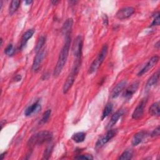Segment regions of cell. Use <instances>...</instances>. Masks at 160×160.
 Masks as SVG:
<instances>
[{"label":"cell","mask_w":160,"mask_h":160,"mask_svg":"<svg viewBox=\"0 0 160 160\" xmlns=\"http://www.w3.org/2000/svg\"><path fill=\"white\" fill-rule=\"evenodd\" d=\"M45 42H46V38L44 36H41L39 38L35 47V51L36 52H39L42 49V48L44 45Z\"/></svg>","instance_id":"cb8c5ba5"},{"label":"cell","mask_w":160,"mask_h":160,"mask_svg":"<svg viewBox=\"0 0 160 160\" xmlns=\"http://www.w3.org/2000/svg\"><path fill=\"white\" fill-rule=\"evenodd\" d=\"M51 2L53 4V5H56L57 3L59 2V1H51Z\"/></svg>","instance_id":"e575fe53"},{"label":"cell","mask_w":160,"mask_h":160,"mask_svg":"<svg viewBox=\"0 0 160 160\" xmlns=\"http://www.w3.org/2000/svg\"><path fill=\"white\" fill-rule=\"evenodd\" d=\"M126 84H127V81L126 80H122L119 83H118L117 85L114 87V88L112 91L111 97L112 98H116L119 95L120 92L122 91V89L125 88Z\"/></svg>","instance_id":"5bb4252c"},{"label":"cell","mask_w":160,"mask_h":160,"mask_svg":"<svg viewBox=\"0 0 160 160\" xmlns=\"http://www.w3.org/2000/svg\"><path fill=\"white\" fill-rule=\"evenodd\" d=\"M135 11L133 7H125L120 9L116 13V16L120 20L125 19L130 17Z\"/></svg>","instance_id":"ba28073f"},{"label":"cell","mask_w":160,"mask_h":160,"mask_svg":"<svg viewBox=\"0 0 160 160\" xmlns=\"http://www.w3.org/2000/svg\"><path fill=\"white\" fill-rule=\"evenodd\" d=\"M139 87V82H134L130 85L124 92L123 97L126 99H129L132 98L133 94L136 92Z\"/></svg>","instance_id":"7c38bea8"},{"label":"cell","mask_w":160,"mask_h":160,"mask_svg":"<svg viewBox=\"0 0 160 160\" xmlns=\"http://www.w3.org/2000/svg\"><path fill=\"white\" fill-rule=\"evenodd\" d=\"M34 30L32 29L28 30L24 34L22 35L21 38V45H20V49H22L25 45L26 44L28 41L33 36L34 33Z\"/></svg>","instance_id":"e0dca14e"},{"label":"cell","mask_w":160,"mask_h":160,"mask_svg":"<svg viewBox=\"0 0 160 160\" xmlns=\"http://www.w3.org/2000/svg\"><path fill=\"white\" fill-rule=\"evenodd\" d=\"M21 1L18 0H13L11 2L9 8V13L10 15L13 14L18 9L20 5Z\"/></svg>","instance_id":"44dd1931"},{"label":"cell","mask_w":160,"mask_h":160,"mask_svg":"<svg viewBox=\"0 0 160 160\" xmlns=\"http://www.w3.org/2000/svg\"><path fill=\"white\" fill-rule=\"evenodd\" d=\"M51 109H47L43 114L42 115V119H41V122L42 123H46L48 120L49 119V117H50V115H51Z\"/></svg>","instance_id":"484cf974"},{"label":"cell","mask_w":160,"mask_h":160,"mask_svg":"<svg viewBox=\"0 0 160 160\" xmlns=\"http://www.w3.org/2000/svg\"><path fill=\"white\" fill-rule=\"evenodd\" d=\"M14 47L12 46V44H8V46L6 48L5 50H4V52L6 55L8 56H12L13 55V54L14 53Z\"/></svg>","instance_id":"d4e9b609"},{"label":"cell","mask_w":160,"mask_h":160,"mask_svg":"<svg viewBox=\"0 0 160 160\" xmlns=\"http://www.w3.org/2000/svg\"><path fill=\"white\" fill-rule=\"evenodd\" d=\"M41 109V104L38 102H36L31 104V106H28L25 111H24V115L26 116H30L33 114L38 113Z\"/></svg>","instance_id":"4fadbf2b"},{"label":"cell","mask_w":160,"mask_h":160,"mask_svg":"<svg viewBox=\"0 0 160 160\" xmlns=\"http://www.w3.org/2000/svg\"><path fill=\"white\" fill-rule=\"evenodd\" d=\"M82 48V38L81 36H78L74 39L72 44V51L76 59H81V51Z\"/></svg>","instance_id":"5b68a950"},{"label":"cell","mask_w":160,"mask_h":160,"mask_svg":"<svg viewBox=\"0 0 160 160\" xmlns=\"http://www.w3.org/2000/svg\"><path fill=\"white\" fill-rule=\"evenodd\" d=\"M108 47L107 44H104L102 46L101 51L98 54L96 58L92 61V62L90 65L88 70V72L89 74H92L100 67L104 58H106V56L108 52Z\"/></svg>","instance_id":"3957f363"},{"label":"cell","mask_w":160,"mask_h":160,"mask_svg":"<svg viewBox=\"0 0 160 160\" xmlns=\"http://www.w3.org/2000/svg\"><path fill=\"white\" fill-rule=\"evenodd\" d=\"M71 138L74 142L77 143L82 142L86 138V134L84 132H78L74 134Z\"/></svg>","instance_id":"ffe728a7"},{"label":"cell","mask_w":160,"mask_h":160,"mask_svg":"<svg viewBox=\"0 0 160 160\" xmlns=\"http://www.w3.org/2000/svg\"><path fill=\"white\" fill-rule=\"evenodd\" d=\"M112 108H113V106L112 103H108L106 104L102 114V117H101L102 120H103L104 118L108 117L109 115V114H111V112L112 111Z\"/></svg>","instance_id":"603a6c76"},{"label":"cell","mask_w":160,"mask_h":160,"mask_svg":"<svg viewBox=\"0 0 160 160\" xmlns=\"http://www.w3.org/2000/svg\"><path fill=\"white\" fill-rule=\"evenodd\" d=\"M21 76L19 74H18L14 77V81H21Z\"/></svg>","instance_id":"4dcf8cb0"},{"label":"cell","mask_w":160,"mask_h":160,"mask_svg":"<svg viewBox=\"0 0 160 160\" xmlns=\"http://www.w3.org/2000/svg\"><path fill=\"white\" fill-rule=\"evenodd\" d=\"M160 24V18H159V12H156L154 16V20L152 21L151 24L150 26H158Z\"/></svg>","instance_id":"4316f807"},{"label":"cell","mask_w":160,"mask_h":160,"mask_svg":"<svg viewBox=\"0 0 160 160\" xmlns=\"http://www.w3.org/2000/svg\"><path fill=\"white\" fill-rule=\"evenodd\" d=\"M155 48L157 49L159 48V41H158L156 44H155Z\"/></svg>","instance_id":"d6a6232c"},{"label":"cell","mask_w":160,"mask_h":160,"mask_svg":"<svg viewBox=\"0 0 160 160\" xmlns=\"http://www.w3.org/2000/svg\"><path fill=\"white\" fill-rule=\"evenodd\" d=\"M159 58L158 56L155 55L152 56L144 65V66L139 71L138 73V76H142L144 74L146 73L148 71H149L150 69H151L159 61Z\"/></svg>","instance_id":"52a82bcc"},{"label":"cell","mask_w":160,"mask_h":160,"mask_svg":"<svg viewBox=\"0 0 160 160\" xmlns=\"http://www.w3.org/2000/svg\"><path fill=\"white\" fill-rule=\"evenodd\" d=\"M149 112L151 116H159L160 114V109H159V102H154L151 104L149 109Z\"/></svg>","instance_id":"d6986e66"},{"label":"cell","mask_w":160,"mask_h":160,"mask_svg":"<svg viewBox=\"0 0 160 160\" xmlns=\"http://www.w3.org/2000/svg\"><path fill=\"white\" fill-rule=\"evenodd\" d=\"M32 2V1H25V3H26L27 5L30 4H31Z\"/></svg>","instance_id":"836d02e7"},{"label":"cell","mask_w":160,"mask_h":160,"mask_svg":"<svg viewBox=\"0 0 160 160\" xmlns=\"http://www.w3.org/2000/svg\"><path fill=\"white\" fill-rule=\"evenodd\" d=\"M78 73V72H77L74 70H72V69L71 70V73L67 77V78L64 82V84L63 85L62 91H63L64 94H66L68 92V91L69 90V89L72 87Z\"/></svg>","instance_id":"8992f818"},{"label":"cell","mask_w":160,"mask_h":160,"mask_svg":"<svg viewBox=\"0 0 160 160\" xmlns=\"http://www.w3.org/2000/svg\"><path fill=\"white\" fill-rule=\"evenodd\" d=\"M6 154V152H2V154H1V155H0V159H4V157L5 156V154Z\"/></svg>","instance_id":"1f68e13d"},{"label":"cell","mask_w":160,"mask_h":160,"mask_svg":"<svg viewBox=\"0 0 160 160\" xmlns=\"http://www.w3.org/2000/svg\"><path fill=\"white\" fill-rule=\"evenodd\" d=\"M70 45H71V36L65 38L64 44L60 51L57 63L54 69L53 75L54 77H58L61 74L62 69H63L66 62V61L68 57Z\"/></svg>","instance_id":"6da1fadb"},{"label":"cell","mask_w":160,"mask_h":160,"mask_svg":"<svg viewBox=\"0 0 160 160\" xmlns=\"http://www.w3.org/2000/svg\"><path fill=\"white\" fill-rule=\"evenodd\" d=\"M146 102H147L146 99H144L141 101V102L136 106V108H135V109L134 110L132 114V119H138L142 116L144 111V108L146 104Z\"/></svg>","instance_id":"9c48e42d"},{"label":"cell","mask_w":160,"mask_h":160,"mask_svg":"<svg viewBox=\"0 0 160 160\" xmlns=\"http://www.w3.org/2000/svg\"><path fill=\"white\" fill-rule=\"evenodd\" d=\"M160 134V127L158 126L155 129H154L151 134V137H156V136H159Z\"/></svg>","instance_id":"f546056e"},{"label":"cell","mask_w":160,"mask_h":160,"mask_svg":"<svg viewBox=\"0 0 160 160\" xmlns=\"http://www.w3.org/2000/svg\"><path fill=\"white\" fill-rule=\"evenodd\" d=\"M45 51L41 49L39 52H36V55L34 57L33 62H32V69L34 71H37L39 68L40 66L42 63V61L45 56Z\"/></svg>","instance_id":"30bf717a"},{"label":"cell","mask_w":160,"mask_h":160,"mask_svg":"<svg viewBox=\"0 0 160 160\" xmlns=\"http://www.w3.org/2000/svg\"><path fill=\"white\" fill-rule=\"evenodd\" d=\"M117 132V129H109L102 138L98 140L96 143V148L98 149L102 147L105 144H106L112 138H114L116 135Z\"/></svg>","instance_id":"277c9868"},{"label":"cell","mask_w":160,"mask_h":160,"mask_svg":"<svg viewBox=\"0 0 160 160\" xmlns=\"http://www.w3.org/2000/svg\"><path fill=\"white\" fill-rule=\"evenodd\" d=\"M73 24V20L72 18H69L64 22L63 26L62 27V34L65 36V38L71 36V33L72 31Z\"/></svg>","instance_id":"8fae6325"},{"label":"cell","mask_w":160,"mask_h":160,"mask_svg":"<svg viewBox=\"0 0 160 160\" xmlns=\"http://www.w3.org/2000/svg\"><path fill=\"white\" fill-rule=\"evenodd\" d=\"M133 156V151L132 149H126L125 150L121 155L119 157V159L121 160H128L131 159Z\"/></svg>","instance_id":"7402d4cb"},{"label":"cell","mask_w":160,"mask_h":160,"mask_svg":"<svg viewBox=\"0 0 160 160\" xmlns=\"http://www.w3.org/2000/svg\"><path fill=\"white\" fill-rule=\"evenodd\" d=\"M146 134L147 133L146 131H141L140 132H138L136 134H134V136H133L132 141H131L132 145L134 146H136L138 145L139 143H141L143 139L146 136Z\"/></svg>","instance_id":"2e32d148"},{"label":"cell","mask_w":160,"mask_h":160,"mask_svg":"<svg viewBox=\"0 0 160 160\" xmlns=\"http://www.w3.org/2000/svg\"><path fill=\"white\" fill-rule=\"evenodd\" d=\"M52 138V134L48 131H44L32 135L28 142L29 148H33L36 145H41L44 143L50 142Z\"/></svg>","instance_id":"7a4b0ae2"},{"label":"cell","mask_w":160,"mask_h":160,"mask_svg":"<svg viewBox=\"0 0 160 160\" xmlns=\"http://www.w3.org/2000/svg\"><path fill=\"white\" fill-rule=\"evenodd\" d=\"M75 159H92L93 157L90 154H82L75 157Z\"/></svg>","instance_id":"f1b7e54d"},{"label":"cell","mask_w":160,"mask_h":160,"mask_svg":"<svg viewBox=\"0 0 160 160\" xmlns=\"http://www.w3.org/2000/svg\"><path fill=\"white\" fill-rule=\"evenodd\" d=\"M52 149V146H49L46 149V150L44 151V154H43V159H47L49 158V156H51L50 154L51 153Z\"/></svg>","instance_id":"83f0119b"},{"label":"cell","mask_w":160,"mask_h":160,"mask_svg":"<svg viewBox=\"0 0 160 160\" xmlns=\"http://www.w3.org/2000/svg\"><path fill=\"white\" fill-rule=\"evenodd\" d=\"M124 114V111L122 109H119L118 111H117L111 117L108 126H107V128L108 129H110L114 125H115L116 124V122L118 121L119 119Z\"/></svg>","instance_id":"9a60e30c"},{"label":"cell","mask_w":160,"mask_h":160,"mask_svg":"<svg viewBox=\"0 0 160 160\" xmlns=\"http://www.w3.org/2000/svg\"><path fill=\"white\" fill-rule=\"evenodd\" d=\"M159 79V71L154 73L148 81L146 83V88H151L157 84Z\"/></svg>","instance_id":"ac0fdd59"}]
</instances>
